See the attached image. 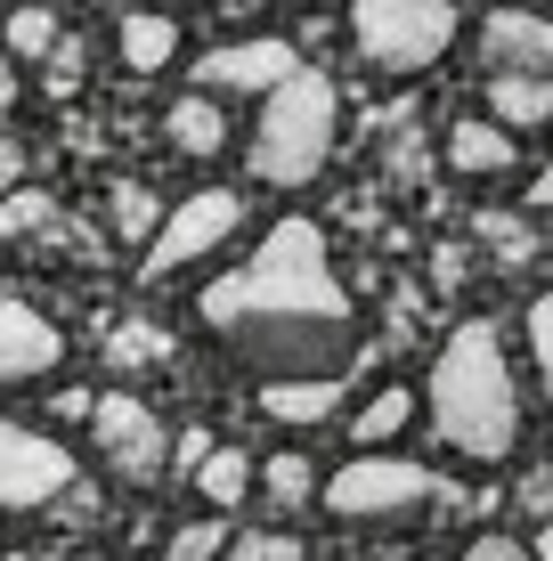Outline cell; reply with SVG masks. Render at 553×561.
<instances>
[{
	"label": "cell",
	"mask_w": 553,
	"mask_h": 561,
	"mask_svg": "<svg viewBox=\"0 0 553 561\" xmlns=\"http://www.w3.org/2000/svg\"><path fill=\"white\" fill-rule=\"evenodd\" d=\"M9 99H16V73H9V57H0V114H9Z\"/></svg>",
	"instance_id": "836d02e7"
},
{
	"label": "cell",
	"mask_w": 553,
	"mask_h": 561,
	"mask_svg": "<svg viewBox=\"0 0 553 561\" xmlns=\"http://www.w3.org/2000/svg\"><path fill=\"white\" fill-rule=\"evenodd\" d=\"M204 334L220 342L244 375H342L358 351V301L334 277L326 228L318 220H277L269 237L244 253V268L204 285L196 301Z\"/></svg>",
	"instance_id": "6da1fadb"
},
{
	"label": "cell",
	"mask_w": 553,
	"mask_h": 561,
	"mask_svg": "<svg viewBox=\"0 0 553 561\" xmlns=\"http://www.w3.org/2000/svg\"><path fill=\"white\" fill-rule=\"evenodd\" d=\"M147 9H220V0H147Z\"/></svg>",
	"instance_id": "e575fe53"
},
{
	"label": "cell",
	"mask_w": 553,
	"mask_h": 561,
	"mask_svg": "<svg viewBox=\"0 0 553 561\" xmlns=\"http://www.w3.org/2000/svg\"><path fill=\"white\" fill-rule=\"evenodd\" d=\"M163 130H171V147H180V154L212 163V154L228 147V106L212 99V90H196V99H180V106L163 114Z\"/></svg>",
	"instance_id": "e0dca14e"
},
{
	"label": "cell",
	"mask_w": 553,
	"mask_h": 561,
	"mask_svg": "<svg viewBox=\"0 0 553 561\" xmlns=\"http://www.w3.org/2000/svg\"><path fill=\"white\" fill-rule=\"evenodd\" d=\"M228 561H310V546L293 529H244V537H228Z\"/></svg>",
	"instance_id": "d4e9b609"
},
{
	"label": "cell",
	"mask_w": 553,
	"mask_h": 561,
	"mask_svg": "<svg viewBox=\"0 0 553 561\" xmlns=\"http://www.w3.org/2000/svg\"><path fill=\"white\" fill-rule=\"evenodd\" d=\"M318 505H326L342 529L399 537V529H415V520L440 513L448 489H440L431 463H407V456H391V448H358L350 463H334V480L318 489Z\"/></svg>",
	"instance_id": "277c9868"
},
{
	"label": "cell",
	"mask_w": 553,
	"mask_h": 561,
	"mask_svg": "<svg viewBox=\"0 0 553 561\" xmlns=\"http://www.w3.org/2000/svg\"><path fill=\"white\" fill-rule=\"evenodd\" d=\"M261 415L285 423V432H318V423L342 415V375H277L261 391Z\"/></svg>",
	"instance_id": "7c38bea8"
},
{
	"label": "cell",
	"mask_w": 553,
	"mask_h": 561,
	"mask_svg": "<svg viewBox=\"0 0 553 561\" xmlns=\"http://www.w3.org/2000/svg\"><path fill=\"white\" fill-rule=\"evenodd\" d=\"M237 237H244V196H237V187H196V196H180L163 211V228L139 244V261H147L139 277L171 285V277H187V268L220 261Z\"/></svg>",
	"instance_id": "8992f818"
},
{
	"label": "cell",
	"mask_w": 553,
	"mask_h": 561,
	"mask_svg": "<svg viewBox=\"0 0 553 561\" xmlns=\"http://www.w3.org/2000/svg\"><path fill=\"white\" fill-rule=\"evenodd\" d=\"M481 244H488L497 261H529V228L505 220V211H481Z\"/></svg>",
	"instance_id": "83f0119b"
},
{
	"label": "cell",
	"mask_w": 553,
	"mask_h": 561,
	"mask_svg": "<svg viewBox=\"0 0 553 561\" xmlns=\"http://www.w3.org/2000/svg\"><path fill=\"white\" fill-rule=\"evenodd\" d=\"M57 358H66V334H57L42 309L0 294V382H42Z\"/></svg>",
	"instance_id": "8fae6325"
},
{
	"label": "cell",
	"mask_w": 553,
	"mask_h": 561,
	"mask_svg": "<svg viewBox=\"0 0 553 561\" xmlns=\"http://www.w3.org/2000/svg\"><path fill=\"white\" fill-rule=\"evenodd\" d=\"M163 211H171V204H163L147 180H114V196H106V228H114L123 244H147V237L163 228Z\"/></svg>",
	"instance_id": "ffe728a7"
},
{
	"label": "cell",
	"mask_w": 553,
	"mask_h": 561,
	"mask_svg": "<svg viewBox=\"0 0 553 561\" xmlns=\"http://www.w3.org/2000/svg\"><path fill=\"white\" fill-rule=\"evenodd\" d=\"M163 358H171V334H163L155 318H123V325L106 334V366H123V375H139V366H163Z\"/></svg>",
	"instance_id": "7402d4cb"
},
{
	"label": "cell",
	"mask_w": 553,
	"mask_h": 561,
	"mask_svg": "<svg viewBox=\"0 0 553 561\" xmlns=\"http://www.w3.org/2000/svg\"><path fill=\"white\" fill-rule=\"evenodd\" d=\"M334 139H342V90L334 73L318 66H293L285 82L261 99L253 114V139H244V171H253L261 187H310L318 171L334 163Z\"/></svg>",
	"instance_id": "3957f363"
},
{
	"label": "cell",
	"mask_w": 553,
	"mask_h": 561,
	"mask_svg": "<svg viewBox=\"0 0 553 561\" xmlns=\"http://www.w3.org/2000/svg\"><path fill=\"white\" fill-rule=\"evenodd\" d=\"M204 456H212V432H180V439H171V480H196Z\"/></svg>",
	"instance_id": "f1b7e54d"
},
{
	"label": "cell",
	"mask_w": 553,
	"mask_h": 561,
	"mask_svg": "<svg viewBox=\"0 0 553 561\" xmlns=\"http://www.w3.org/2000/svg\"><path fill=\"white\" fill-rule=\"evenodd\" d=\"M512 130L497 123V114H464V123H448V163L464 171V180H497V171L512 163Z\"/></svg>",
	"instance_id": "4fadbf2b"
},
{
	"label": "cell",
	"mask_w": 553,
	"mask_h": 561,
	"mask_svg": "<svg viewBox=\"0 0 553 561\" xmlns=\"http://www.w3.org/2000/svg\"><path fill=\"white\" fill-rule=\"evenodd\" d=\"M464 561H538V553H529L521 537H497V529H488V537H472V546H464Z\"/></svg>",
	"instance_id": "f546056e"
},
{
	"label": "cell",
	"mask_w": 553,
	"mask_h": 561,
	"mask_svg": "<svg viewBox=\"0 0 553 561\" xmlns=\"http://www.w3.org/2000/svg\"><path fill=\"white\" fill-rule=\"evenodd\" d=\"M49 49H57V9H49V0L9 9V57H16V66H42Z\"/></svg>",
	"instance_id": "603a6c76"
},
{
	"label": "cell",
	"mask_w": 553,
	"mask_h": 561,
	"mask_svg": "<svg viewBox=\"0 0 553 561\" xmlns=\"http://www.w3.org/2000/svg\"><path fill=\"white\" fill-rule=\"evenodd\" d=\"M424 423L448 456L464 463H505L521 448V382L505 366V334L488 318H464L431 358L424 382Z\"/></svg>",
	"instance_id": "7a4b0ae2"
},
{
	"label": "cell",
	"mask_w": 553,
	"mask_h": 561,
	"mask_svg": "<svg viewBox=\"0 0 553 561\" xmlns=\"http://www.w3.org/2000/svg\"><path fill=\"white\" fill-rule=\"evenodd\" d=\"M16 180H25V147H16V139H0V196H9Z\"/></svg>",
	"instance_id": "1f68e13d"
},
{
	"label": "cell",
	"mask_w": 553,
	"mask_h": 561,
	"mask_svg": "<svg viewBox=\"0 0 553 561\" xmlns=\"http://www.w3.org/2000/svg\"><path fill=\"white\" fill-rule=\"evenodd\" d=\"M481 66L488 73H545V82H553V16H538V9H488L481 16Z\"/></svg>",
	"instance_id": "30bf717a"
},
{
	"label": "cell",
	"mask_w": 553,
	"mask_h": 561,
	"mask_svg": "<svg viewBox=\"0 0 553 561\" xmlns=\"http://www.w3.org/2000/svg\"><path fill=\"white\" fill-rule=\"evenodd\" d=\"M293 66H301L293 42H228V49L196 57V90H212V99H269Z\"/></svg>",
	"instance_id": "9c48e42d"
},
{
	"label": "cell",
	"mask_w": 553,
	"mask_h": 561,
	"mask_svg": "<svg viewBox=\"0 0 553 561\" xmlns=\"http://www.w3.org/2000/svg\"><path fill=\"white\" fill-rule=\"evenodd\" d=\"M529 211H553V163L538 171V180H529Z\"/></svg>",
	"instance_id": "d6a6232c"
},
{
	"label": "cell",
	"mask_w": 553,
	"mask_h": 561,
	"mask_svg": "<svg viewBox=\"0 0 553 561\" xmlns=\"http://www.w3.org/2000/svg\"><path fill=\"white\" fill-rule=\"evenodd\" d=\"M464 268H472V261H464V244H440V253H431V277H440L448 294L464 285Z\"/></svg>",
	"instance_id": "4dcf8cb0"
},
{
	"label": "cell",
	"mask_w": 553,
	"mask_h": 561,
	"mask_svg": "<svg viewBox=\"0 0 553 561\" xmlns=\"http://www.w3.org/2000/svg\"><path fill=\"white\" fill-rule=\"evenodd\" d=\"M350 42L375 73L407 82L456 49V9L448 0H350Z\"/></svg>",
	"instance_id": "5b68a950"
},
{
	"label": "cell",
	"mask_w": 553,
	"mask_h": 561,
	"mask_svg": "<svg viewBox=\"0 0 553 561\" xmlns=\"http://www.w3.org/2000/svg\"><path fill=\"white\" fill-rule=\"evenodd\" d=\"M73 489V456L49 432L0 415V513H49Z\"/></svg>",
	"instance_id": "ba28073f"
},
{
	"label": "cell",
	"mask_w": 553,
	"mask_h": 561,
	"mask_svg": "<svg viewBox=\"0 0 553 561\" xmlns=\"http://www.w3.org/2000/svg\"><path fill=\"white\" fill-rule=\"evenodd\" d=\"M90 439H99V463L123 489H163L171 480V432L147 399H130V391L90 399Z\"/></svg>",
	"instance_id": "52a82bcc"
},
{
	"label": "cell",
	"mask_w": 553,
	"mask_h": 561,
	"mask_svg": "<svg viewBox=\"0 0 553 561\" xmlns=\"http://www.w3.org/2000/svg\"><path fill=\"white\" fill-rule=\"evenodd\" d=\"M529 358H538V382H545V399H553V294L529 301Z\"/></svg>",
	"instance_id": "484cf974"
},
{
	"label": "cell",
	"mask_w": 553,
	"mask_h": 561,
	"mask_svg": "<svg viewBox=\"0 0 553 561\" xmlns=\"http://www.w3.org/2000/svg\"><path fill=\"white\" fill-rule=\"evenodd\" d=\"M415 415H424V391H399V382H383V391L350 415V439H358V448H391Z\"/></svg>",
	"instance_id": "ac0fdd59"
},
{
	"label": "cell",
	"mask_w": 553,
	"mask_h": 561,
	"mask_svg": "<svg viewBox=\"0 0 553 561\" xmlns=\"http://www.w3.org/2000/svg\"><path fill=\"white\" fill-rule=\"evenodd\" d=\"M114 49H123L130 73H163L171 57H180V25H171L163 9H147V0H130L123 25H114Z\"/></svg>",
	"instance_id": "5bb4252c"
},
{
	"label": "cell",
	"mask_w": 553,
	"mask_h": 561,
	"mask_svg": "<svg viewBox=\"0 0 553 561\" xmlns=\"http://www.w3.org/2000/svg\"><path fill=\"white\" fill-rule=\"evenodd\" d=\"M488 114L505 130H545L553 123V82L545 73H488Z\"/></svg>",
	"instance_id": "2e32d148"
},
{
	"label": "cell",
	"mask_w": 553,
	"mask_h": 561,
	"mask_svg": "<svg viewBox=\"0 0 553 561\" xmlns=\"http://www.w3.org/2000/svg\"><path fill=\"white\" fill-rule=\"evenodd\" d=\"M253 489H261V456H244V448H220V439H212V456L196 463V496H204L212 513H237Z\"/></svg>",
	"instance_id": "9a60e30c"
},
{
	"label": "cell",
	"mask_w": 553,
	"mask_h": 561,
	"mask_svg": "<svg viewBox=\"0 0 553 561\" xmlns=\"http://www.w3.org/2000/svg\"><path fill=\"white\" fill-rule=\"evenodd\" d=\"M318 489H326V480L310 472V456H261V496H269V513H310L318 505Z\"/></svg>",
	"instance_id": "d6986e66"
},
{
	"label": "cell",
	"mask_w": 553,
	"mask_h": 561,
	"mask_svg": "<svg viewBox=\"0 0 553 561\" xmlns=\"http://www.w3.org/2000/svg\"><path fill=\"white\" fill-rule=\"evenodd\" d=\"M529 553H538V561H553V520H545V529H538V546H529Z\"/></svg>",
	"instance_id": "d590c367"
},
{
	"label": "cell",
	"mask_w": 553,
	"mask_h": 561,
	"mask_svg": "<svg viewBox=\"0 0 553 561\" xmlns=\"http://www.w3.org/2000/svg\"><path fill=\"white\" fill-rule=\"evenodd\" d=\"M163 561H228V520L220 513L212 520H180L171 546H163Z\"/></svg>",
	"instance_id": "cb8c5ba5"
},
{
	"label": "cell",
	"mask_w": 553,
	"mask_h": 561,
	"mask_svg": "<svg viewBox=\"0 0 553 561\" xmlns=\"http://www.w3.org/2000/svg\"><path fill=\"white\" fill-rule=\"evenodd\" d=\"M0 237H9V244L57 237V196H42V187H25V180H16L9 196H0Z\"/></svg>",
	"instance_id": "44dd1931"
},
{
	"label": "cell",
	"mask_w": 553,
	"mask_h": 561,
	"mask_svg": "<svg viewBox=\"0 0 553 561\" xmlns=\"http://www.w3.org/2000/svg\"><path fill=\"white\" fill-rule=\"evenodd\" d=\"M82 66H90V49H82V42H66V33H57V49L42 57V82L57 90V99H66V90L82 82Z\"/></svg>",
	"instance_id": "4316f807"
}]
</instances>
